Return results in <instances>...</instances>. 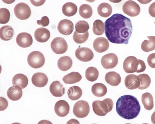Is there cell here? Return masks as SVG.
I'll return each mask as SVG.
<instances>
[{
  "label": "cell",
  "instance_id": "1",
  "mask_svg": "<svg viewBox=\"0 0 155 124\" xmlns=\"http://www.w3.org/2000/svg\"><path fill=\"white\" fill-rule=\"evenodd\" d=\"M105 34L111 42L127 44L133 31L130 20L120 14H115L105 21Z\"/></svg>",
  "mask_w": 155,
  "mask_h": 124
},
{
  "label": "cell",
  "instance_id": "2",
  "mask_svg": "<svg viewBox=\"0 0 155 124\" xmlns=\"http://www.w3.org/2000/svg\"><path fill=\"white\" fill-rule=\"evenodd\" d=\"M140 106L137 98L130 95L120 97L116 103L117 113L122 118L131 119L137 117L140 110Z\"/></svg>",
  "mask_w": 155,
  "mask_h": 124
},
{
  "label": "cell",
  "instance_id": "3",
  "mask_svg": "<svg viewBox=\"0 0 155 124\" xmlns=\"http://www.w3.org/2000/svg\"><path fill=\"white\" fill-rule=\"evenodd\" d=\"M123 68L125 72L127 73H139L144 71L146 66L143 60L137 59L134 56H130L124 60Z\"/></svg>",
  "mask_w": 155,
  "mask_h": 124
},
{
  "label": "cell",
  "instance_id": "4",
  "mask_svg": "<svg viewBox=\"0 0 155 124\" xmlns=\"http://www.w3.org/2000/svg\"><path fill=\"white\" fill-rule=\"evenodd\" d=\"M92 106L93 111L96 114L100 116H104L112 110L113 103L111 99L106 98L102 101H94Z\"/></svg>",
  "mask_w": 155,
  "mask_h": 124
},
{
  "label": "cell",
  "instance_id": "5",
  "mask_svg": "<svg viewBox=\"0 0 155 124\" xmlns=\"http://www.w3.org/2000/svg\"><path fill=\"white\" fill-rule=\"evenodd\" d=\"M28 65L34 69L42 67L45 63V58L43 54L40 52L34 51L30 53L27 57Z\"/></svg>",
  "mask_w": 155,
  "mask_h": 124
},
{
  "label": "cell",
  "instance_id": "6",
  "mask_svg": "<svg viewBox=\"0 0 155 124\" xmlns=\"http://www.w3.org/2000/svg\"><path fill=\"white\" fill-rule=\"evenodd\" d=\"M90 110L89 105L87 102L83 100H79L74 104L73 112L76 117L82 118L88 115Z\"/></svg>",
  "mask_w": 155,
  "mask_h": 124
},
{
  "label": "cell",
  "instance_id": "7",
  "mask_svg": "<svg viewBox=\"0 0 155 124\" xmlns=\"http://www.w3.org/2000/svg\"><path fill=\"white\" fill-rule=\"evenodd\" d=\"M14 11L16 17L21 20L28 19L31 14V10L29 6L23 2L17 4L15 7Z\"/></svg>",
  "mask_w": 155,
  "mask_h": 124
},
{
  "label": "cell",
  "instance_id": "8",
  "mask_svg": "<svg viewBox=\"0 0 155 124\" xmlns=\"http://www.w3.org/2000/svg\"><path fill=\"white\" fill-rule=\"evenodd\" d=\"M51 47L53 52L58 54L65 53L68 48L66 41L61 37L55 38L51 42Z\"/></svg>",
  "mask_w": 155,
  "mask_h": 124
},
{
  "label": "cell",
  "instance_id": "9",
  "mask_svg": "<svg viewBox=\"0 0 155 124\" xmlns=\"http://www.w3.org/2000/svg\"><path fill=\"white\" fill-rule=\"evenodd\" d=\"M122 10L125 14L130 17H134L139 14L140 8L138 4L135 2L128 0L124 4Z\"/></svg>",
  "mask_w": 155,
  "mask_h": 124
},
{
  "label": "cell",
  "instance_id": "10",
  "mask_svg": "<svg viewBox=\"0 0 155 124\" xmlns=\"http://www.w3.org/2000/svg\"><path fill=\"white\" fill-rule=\"evenodd\" d=\"M117 56L114 53H109L103 56L101 60V64L105 69H109L115 67L117 65Z\"/></svg>",
  "mask_w": 155,
  "mask_h": 124
},
{
  "label": "cell",
  "instance_id": "11",
  "mask_svg": "<svg viewBox=\"0 0 155 124\" xmlns=\"http://www.w3.org/2000/svg\"><path fill=\"white\" fill-rule=\"evenodd\" d=\"M75 54L79 60L84 62L91 61L94 57V54L92 50L86 47L78 48L75 51Z\"/></svg>",
  "mask_w": 155,
  "mask_h": 124
},
{
  "label": "cell",
  "instance_id": "12",
  "mask_svg": "<svg viewBox=\"0 0 155 124\" xmlns=\"http://www.w3.org/2000/svg\"><path fill=\"white\" fill-rule=\"evenodd\" d=\"M74 29L73 23L71 20L67 19H63L60 21L57 29L61 34L68 36L70 35L73 32Z\"/></svg>",
  "mask_w": 155,
  "mask_h": 124
},
{
  "label": "cell",
  "instance_id": "13",
  "mask_svg": "<svg viewBox=\"0 0 155 124\" xmlns=\"http://www.w3.org/2000/svg\"><path fill=\"white\" fill-rule=\"evenodd\" d=\"M54 110L57 116L61 117H64L68 114L70 107L66 101L62 100H60L55 103Z\"/></svg>",
  "mask_w": 155,
  "mask_h": 124
},
{
  "label": "cell",
  "instance_id": "14",
  "mask_svg": "<svg viewBox=\"0 0 155 124\" xmlns=\"http://www.w3.org/2000/svg\"><path fill=\"white\" fill-rule=\"evenodd\" d=\"M18 45L23 48H26L31 46L33 43L31 35L28 33L23 32L19 33L16 38Z\"/></svg>",
  "mask_w": 155,
  "mask_h": 124
},
{
  "label": "cell",
  "instance_id": "15",
  "mask_svg": "<svg viewBox=\"0 0 155 124\" xmlns=\"http://www.w3.org/2000/svg\"><path fill=\"white\" fill-rule=\"evenodd\" d=\"M109 43L108 40L103 37H99L96 39L93 43V47L97 52L101 53L108 50Z\"/></svg>",
  "mask_w": 155,
  "mask_h": 124
},
{
  "label": "cell",
  "instance_id": "16",
  "mask_svg": "<svg viewBox=\"0 0 155 124\" xmlns=\"http://www.w3.org/2000/svg\"><path fill=\"white\" fill-rule=\"evenodd\" d=\"M32 84L35 86L41 88L45 86L47 84L48 79L45 74L38 72L34 73L31 79Z\"/></svg>",
  "mask_w": 155,
  "mask_h": 124
},
{
  "label": "cell",
  "instance_id": "17",
  "mask_svg": "<svg viewBox=\"0 0 155 124\" xmlns=\"http://www.w3.org/2000/svg\"><path fill=\"white\" fill-rule=\"evenodd\" d=\"M124 84L128 89L134 90L140 86V80L138 76L133 74H129L125 78Z\"/></svg>",
  "mask_w": 155,
  "mask_h": 124
},
{
  "label": "cell",
  "instance_id": "18",
  "mask_svg": "<svg viewBox=\"0 0 155 124\" xmlns=\"http://www.w3.org/2000/svg\"><path fill=\"white\" fill-rule=\"evenodd\" d=\"M34 37L38 42L44 43L47 42L50 37V33L48 29L41 27L37 29L34 33Z\"/></svg>",
  "mask_w": 155,
  "mask_h": 124
},
{
  "label": "cell",
  "instance_id": "19",
  "mask_svg": "<svg viewBox=\"0 0 155 124\" xmlns=\"http://www.w3.org/2000/svg\"><path fill=\"white\" fill-rule=\"evenodd\" d=\"M49 90L53 96L56 97L62 96L65 93V88L58 81H53L50 85Z\"/></svg>",
  "mask_w": 155,
  "mask_h": 124
},
{
  "label": "cell",
  "instance_id": "20",
  "mask_svg": "<svg viewBox=\"0 0 155 124\" xmlns=\"http://www.w3.org/2000/svg\"><path fill=\"white\" fill-rule=\"evenodd\" d=\"M7 95L9 99L12 101H17L22 97V89L19 86L13 85L10 87L8 90Z\"/></svg>",
  "mask_w": 155,
  "mask_h": 124
},
{
  "label": "cell",
  "instance_id": "21",
  "mask_svg": "<svg viewBox=\"0 0 155 124\" xmlns=\"http://www.w3.org/2000/svg\"><path fill=\"white\" fill-rule=\"evenodd\" d=\"M105 79L108 84L113 86L118 85L121 81L120 74L114 71L107 73L105 75Z\"/></svg>",
  "mask_w": 155,
  "mask_h": 124
},
{
  "label": "cell",
  "instance_id": "22",
  "mask_svg": "<svg viewBox=\"0 0 155 124\" xmlns=\"http://www.w3.org/2000/svg\"><path fill=\"white\" fill-rule=\"evenodd\" d=\"M12 84L13 85L18 86L22 89H24L28 85V78L23 74H16L12 78Z\"/></svg>",
  "mask_w": 155,
  "mask_h": 124
},
{
  "label": "cell",
  "instance_id": "23",
  "mask_svg": "<svg viewBox=\"0 0 155 124\" xmlns=\"http://www.w3.org/2000/svg\"><path fill=\"white\" fill-rule=\"evenodd\" d=\"M72 60L68 56L61 57L57 62L58 68L63 71H67L70 69L72 66Z\"/></svg>",
  "mask_w": 155,
  "mask_h": 124
},
{
  "label": "cell",
  "instance_id": "24",
  "mask_svg": "<svg viewBox=\"0 0 155 124\" xmlns=\"http://www.w3.org/2000/svg\"><path fill=\"white\" fill-rule=\"evenodd\" d=\"M14 31L13 28L8 25L4 26L0 29V37L3 41H8L13 38Z\"/></svg>",
  "mask_w": 155,
  "mask_h": 124
},
{
  "label": "cell",
  "instance_id": "25",
  "mask_svg": "<svg viewBox=\"0 0 155 124\" xmlns=\"http://www.w3.org/2000/svg\"><path fill=\"white\" fill-rule=\"evenodd\" d=\"M81 79L82 76L79 73L72 72L64 76L62 80L66 84H71L78 82Z\"/></svg>",
  "mask_w": 155,
  "mask_h": 124
},
{
  "label": "cell",
  "instance_id": "26",
  "mask_svg": "<svg viewBox=\"0 0 155 124\" xmlns=\"http://www.w3.org/2000/svg\"><path fill=\"white\" fill-rule=\"evenodd\" d=\"M91 91L96 97H100L104 96L107 93V89L103 83H97L94 84L91 87Z\"/></svg>",
  "mask_w": 155,
  "mask_h": 124
},
{
  "label": "cell",
  "instance_id": "27",
  "mask_svg": "<svg viewBox=\"0 0 155 124\" xmlns=\"http://www.w3.org/2000/svg\"><path fill=\"white\" fill-rule=\"evenodd\" d=\"M149 40H145L142 42L141 48L144 52H148L155 49V36H147Z\"/></svg>",
  "mask_w": 155,
  "mask_h": 124
},
{
  "label": "cell",
  "instance_id": "28",
  "mask_svg": "<svg viewBox=\"0 0 155 124\" xmlns=\"http://www.w3.org/2000/svg\"><path fill=\"white\" fill-rule=\"evenodd\" d=\"M77 7L74 3L68 2L64 4L62 7V12L63 14L67 17H71L74 15L77 11Z\"/></svg>",
  "mask_w": 155,
  "mask_h": 124
},
{
  "label": "cell",
  "instance_id": "29",
  "mask_svg": "<svg viewBox=\"0 0 155 124\" xmlns=\"http://www.w3.org/2000/svg\"><path fill=\"white\" fill-rule=\"evenodd\" d=\"M112 8L108 3L104 2L100 4L98 6L97 11L98 14L103 17L109 16L112 12Z\"/></svg>",
  "mask_w": 155,
  "mask_h": 124
},
{
  "label": "cell",
  "instance_id": "30",
  "mask_svg": "<svg viewBox=\"0 0 155 124\" xmlns=\"http://www.w3.org/2000/svg\"><path fill=\"white\" fill-rule=\"evenodd\" d=\"M141 101L145 109L148 110H151L153 107L154 104L152 95L149 92L142 94Z\"/></svg>",
  "mask_w": 155,
  "mask_h": 124
},
{
  "label": "cell",
  "instance_id": "31",
  "mask_svg": "<svg viewBox=\"0 0 155 124\" xmlns=\"http://www.w3.org/2000/svg\"><path fill=\"white\" fill-rule=\"evenodd\" d=\"M82 94L81 89L79 87L75 85L70 87L67 91L68 98L72 101H75L79 99Z\"/></svg>",
  "mask_w": 155,
  "mask_h": 124
},
{
  "label": "cell",
  "instance_id": "32",
  "mask_svg": "<svg viewBox=\"0 0 155 124\" xmlns=\"http://www.w3.org/2000/svg\"><path fill=\"white\" fill-rule=\"evenodd\" d=\"M99 76V72L95 67H88L85 72L86 79L89 81L94 82L97 80Z\"/></svg>",
  "mask_w": 155,
  "mask_h": 124
},
{
  "label": "cell",
  "instance_id": "33",
  "mask_svg": "<svg viewBox=\"0 0 155 124\" xmlns=\"http://www.w3.org/2000/svg\"><path fill=\"white\" fill-rule=\"evenodd\" d=\"M79 13L80 16L84 19L90 18L92 14V9L91 7L87 4H83L80 6Z\"/></svg>",
  "mask_w": 155,
  "mask_h": 124
},
{
  "label": "cell",
  "instance_id": "34",
  "mask_svg": "<svg viewBox=\"0 0 155 124\" xmlns=\"http://www.w3.org/2000/svg\"><path fill=\"white\" fill-rule=\"evenodd\" d=\"M93 31L94 33L97 36L102 35L104 31V25L102 21L97 20L93 24Z\"/></svg>",
  "mask_w": 155,
  "mask_h": 124
},
{
  "label": "cell",
  "instance_id": "35",
  "mask_svg": "<svg viewBox=\"0 0 155 124\" xmlns=\"http://www.w3.org/2000/svg\"><path fill=\"white\" fill-rule=\"evenodd\" d=\"M140 80V85L138 88L143 90L148 87L151 83L150 76L146 74H141L138 76Z\"/></svg>",
  "mask_w": 155,
  "mask_h": 124
},
{
  "label": "cell",
  "instance_id": "36",
  "mask_svg": "<svg viewBox=\"0 0 155 124\" xmlns=\"http://www.w3.org/2000/svg\"><path fill=\"white\" fill-rule=\"evenodd\" d=\"M89 28L88 23L84 20L78 21L75 25V31L79 33H84L87 32Z\"/></svg>",
  "mask_w": 155,
  "mask_h": 124
},
{
  "label": "cell",
  "instance_id": "37",
  "mask_svg": "<svg viewBox=\"0 0 155 124\" xmlns=\"http://www.w3.org/2000/svg\"><path fill=\"white\" fill-rule=\"evenodd\" d=\"M89 33L87 32L84 33H79L75 31L74 33L73 39L74 42L77 44H82L85 42L87 39Z\"/></svg>",
  "mask_w": 155,
  "mask_h": 124
},
{
  "label": "cell",
  "instance_id": "38",
  "mask_svg": "<svg viewBox=\"0 0 155 124\" xmlns=\"http://www.w3.org/2000/svg\"><path fill=\"white\" fill-rule=\"evenodd\" d=\"M10 13L9 10L5 8L0 9V23L5 24L9 21L10 18Z\"/></svg>",
  "mask_w": 155,
  "mask_h": 124
},
{
  "label": "cell",
  "instance_id": "39",
  "mask_svg": "<svg viewBox=\"0 0 155 124\" xmlns=\"http://www.w3.org/2000/svg\"><path fill=\"white\" fill-rule=\"evenodd\" d=\"M149 66L151 68H155V53L150 54L147 59Z\"/></svg>",
  "mask_w": 155,
  "mask_h": 124
},
{
  "label": "cell",
  "instance_id": "40",
  "mask_svg": "<svg viewBox=\"0 0 155 124\" xmlns=\"http://www.w3.org/2000/svg\"><path fill=\"white\" fill-rule=\"evenodd\" d=\"M37 23L38 25H41L43 27H45L48 26L49 23V20L46 16L42 17L40 20H38Z\"/></svg>",
  "mask_w": 155,
  "mask_h": 124
},
{
  "label": "cell",
  "instance_id": "41",
  "mask_svg": "<svg viewBox=\"0 0 155 124\" xmlns=\"http://www.w3.org/2000/svg\"><path fill=\"white\" fill-rule=\"evenodd\" d=\"M8 105V103L7 100L5 98L0 97V111H2L5 110Z\"/></svg>",
  "mask_w": 155,
  "mask_h": 124
},
{
  "label": "cell",
  "instance_id": "42",
  "mask_svg": "<svg viewBox=\"0 0 155 124\" xmlns=\"http://www.w3.org/2000/svg\"><path fill=\"white\" fill-rule=\"evenodd\" d=\"M148 11L151 17H155V2L150 5Z\"/></svg>",
  "mask_w": 155,
  "mask_h": 124
},
{
  "label": "cell",
  "instance_id": "43",
  "mask_svg": "<svg viewBox=\"0 0 155 124\" xmlns=\"http://www.w3.org/2000/svg\"><path fill=\"white\" fill-rule=\"evenodd\" d=\"M31 3L35 6H39L42 5L45 0H30Z\"/></svg>",
  "mask_w": 155,
  "mask_h": 124
},
{
  "label": "cell",
  "instance_id": "44",
  "mask_svg": "<svg viewBox=\"0 0 155 124\" xmlns=\"http://www.w3.org/2000/svg\"><path fill=\"white\" fill-rule=\"evenodd\" d=\"M66 124H80V123L77 120L74 119H71L68 120Z\"/></svg>",
  "mask_w": 155,
  "mask_h": 124
},
{
  "label": "cell",
  "instance_id": "45",
  "mask_svg": "<svg viewBox=\"0 0 155 124\" xmlns=\"http://www.w3.org/2000/svg\"><path fill=\"white\" fill-rule=\"evenodd\" d=\"M37 124H52V123L48 120H42L39 121Z\"/></svg>",
  "mask_w": 155,
  "mask_h": 124
},
{
  "label": "cell",
  "instance_id": "46",
  "mask_svg": "<svg viewBox=\"0 0 155 124\" xmlns=\"http://www.w3.org/2000/svg\"><path fill=\"white\" fill-rule=\"evenodd\" d=\"M151 120L152 123L153 124H155V111L151 115Z\"/></svg>",
  "mask_w": 155,
  "mask_h": 124
},
{
  "label": "cell",
  "instance_id": "47",
  "mask_svg": "<svg viewBox=\"0 0 155 124\" xmlns=\"http://www.w3.org/2000/svg\"><path fill=\"white\" fill-rule=\"evenodd\" d=\"M11 124H21L18 123V122H14V123H12Z\"/></svg>",
  "mask_w": 155,
  "mask_h": 124
},
{
  "label": "cell",
  "instance_id": "48",
  "mask_svg": "<svg viewBox=\"0 0 155 124\" xmlns=\"http://www.w3.org/2000/svg\"><path fill=\"white\" fill-rule=\"evenodd\" d=\"M142 124H149L147 123H143Z\"/></svg>",
  "mask_w": 155,
  "mask_h": 124
},
{
  "label": "cell",
  "instance_id": "49",
  "mask_svg": "<svg viewBox=\"0 0 155 124\" xmlns=\"http://www.w3.org/2000/svg\"><path fill=\"white\" fill-rule=\"evenodd\" d=\"M125 124H131L130 123H125Z\"/></svg>",
  "mask_w": 155,
  "mask_h": 124
},
{
  "label": "cell",
  "instance_id": "50",
  "mask_svg": "<svg viewBox=\"0 0 155 124\" xmlns=\"http://www.w3.org/2000/svg\"><path fill=\"white\" fill-rule=\"evenodd\" d=\"M96 124L94 123V124Z\"/></svg>",
  "mask_w": 155,
  "mask_h": 124
}]
</instances>
